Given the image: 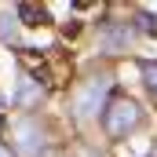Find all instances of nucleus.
Here are the masks:
<instances>
[{"mask_svg":"<svg viewBox=\"0 0 157 157\" xmlns=\"http://www.w3.org/2000/svg\"><path fill=\"white\" fill-rule=\"evenodd\" d=\"M18 18H22L26 26H44V22H48V11L37 7V4H18Z\"/></svg>","mask_w":157,"mask_h":157,"instance_id":"obj_5","label":"nucleus"},{"mask_svg":"<svg viewBox=\"0 0 157 157\" xmlns=\"http://www.w3.org/2000/svg\"><path fill=\"white\" fill-rule=\"evenodd\" d=\"M139 106L132 102V99H113L106 110H102V124H106V132L113 135V139H124L135 124H139Z\"/></svg>","mask_w":157,"mask_h":157,"instance_id":"obj_2","label":"nucleus"},{"mask_svg":"<svg viewBox=\"0 0 157 157\" xmlns=\"http://www.w3.org/2000/svg\"><path fill=\"white\" fill-rule=\"evenodd\" d=\"M110 88H113V77H110V73L91 77L84 88H77V95H73V113H77V117H95L99 110H106Z\"/></svg>","mask_w":157,"mask_h":157,"instance_id":"obj_1","label":"nucleus"},{"mask_svg":"<svg viewBox=\"0 0 157 157\" xmlns=\"http://www.w3.org/2000/svg\"><path fill=\"white\" fill-rule=\"evenodd\" d=\"M15 139H18V150L26 157H37L40 150H44V135H40L37 121H18V124H15Z\"/></svg>","mask_w":157,"mask_h":157,"instance_id":"obj_4","label":"nucleus"},{"mask_svg":"<svg viewBox=\"0 0 157 157\" xmlns=\"http://www.w3.org/2000/svg\"><path fill=\"white\" fill-rule=\"evenodd\" d=\"M139 29H143V33H150V37H157V22L150 18V15H139Z\"/></svg>","mask_w":157,"mask_h":157,"instance_id":"obj_8","label":"nucleus"},{"mask_svg":"<svg viewBox=\"0 0 157 157\" xmlns=\"http://www.w3.org/2000/svg\"><path fill=\"white\" fill-rule=\"evenodd\" d=\"M132 26L128 22H106L102 29H99V48L106 51V55H121L128 44H132Z\"/></svg>","mask_w":157,"mask_h":157,"instance_id":"obj_3","label":"nucleus"},{"mask_svg":"<svg viewBox=\"0 0 157 157\" xmlns=\"http://www.w3.org/2000/svg\"><path fill=\"white\" fill-rule=\"evenodd\" d=\"M40 95H44V91H40V88H33V80H22V91H18V102H22V106L37 102Z\"/></svg>","mask_w":157,"mask_h":157,"instance_id":"obj_6","label":"nucleus"},{"mask_svg":"<svg viewBox=\"0 0 157 157\" xmlns=\"http://www.w3.org/2000/svg\"><path fill=\"white\" fill-rule=\"evenodd\" d=\"M143 77H146V84H150V91L157 95V62H146V66H143Z\"/></svg>","mask_w":157,"mask_h":157,"instance_id":"obj_7","label":"nucleus"},{"mask_svg":"<svg viewBox=\"0 0 157 157\" xmlns=\"http://www.w3.org/2000/svg\"><path fill=\"white\" fill-rule=\"evenodd\" d=\"M0 157H11V150H7V146H0Z\"/></svg>","mask_w":157,"mask_h":157,"instance_id":"obj_9","label":"nucleus"}]
</instances>
